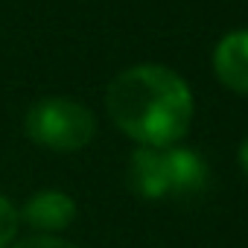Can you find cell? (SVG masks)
<instances>
[{"label": "cell", "mask_w": 248, "mask_h": 248, "mask_svg": "<svg viewBox=\"0 0 248 248\" xmlns=\"http://www.w3.org/2000/svg\"><path fill=\"white\" fill-rule=\"evenodd\" d=\"M105 102L117 126L152 149L181 140L193 120V93L187 82L161 64H138L114 76Z\"/></svg>", "instance_id": "cell-1"}, {"label": "cell", "mask_w": 248, "mask_h": 248, "mask_svg": "<svg viewBox=\"0 0 248 248\" xmlns=\"http://www.w3.org/2000/svg\"><path fill=\"white\" fill-rule=\"evenodd\" d=\"M129 184L143 199H193L207 187V167L193 149L140 146L132 155Z\"/></svg>", "instance_id": "cell-2"}, {"label": "cell", "mask_w": 248, "mask_h": 248, "mask_svg": "<svg viewBox=\"0 0 248 248\" xmlns=\"http://www.w3.org/2000/svg\"><path fill=\"white\" fill-rule=\"evenodd\" d=\"M24 129L30 140H35L44 149L76 152L91 143L96 123H93V114L82 102L64 99V96H47V99H38L27 111Z\"/></svg>", "instance_id": "cell-3"}, {"label": "cell", "mask_w": 248, "mask_h": 248, "mask_svg": "<svg viewBox=\"0 0 248 248\" xmlns=\"http://www.w3.org/2000/svg\"><path fill=\"white\" fill-rule=\"evenodd\" d=\"M213 70L228 91L248 93V30L228 32L216 44Z\"/></svg>", "instance_id": "cell-4"}, {"label": "cell", "mask_w": 248, "mask_h": 248, "mask_svg": "<svg viewBox=\"0 0 248 248\" xmlns=\"http://www.w3.org/2000/svg\"><path fill=\"white\" fill-rule=\"evenodd\" d=\"M73 216H76V204L62 190H41L24 207V219L38 231H62L73 222Z\"/></svg>", "instance_id": "cell-5"}, {"label": "cell", "mask_w": 248, "mask_h": 248, "mask_svg": "<svg viewBox=\"0 0 248 248\" xmlns=\"http://www.w3.org/2000/svg\"><path fill=\"white\" fill-rule=\"evenodd\" d=\"M15 233H18V210L12 207L9 199L0 196V248H6Z\"/></svg>", "instance_id": "cell-6"}, {"label": "cell", "mask_w": 248, "mask_h": 248, "mask_svg": "<svg viewBox=\"0 0 248 248\" xmlns=\"http://www.w3.org/2000/svg\"><path fill=\"white\" fill-rule=\"evenodd\" d=\"M15 248H76L73 242H64L59 236H30L24 242H18Z\"/></svg>", "instance_id": "cell-7"}, {"label": "cell", "mask_w": 248, "mask_h": 248, "mask_svg": "<svg viewBox=\"0 0 248 248\" xmlns=\"http://www.w3.org/2000/svg\"><path fill=\"white\" fill-rule=\"evenodd\" d=\"M239 164H242V170H245V175H248V138H245V143H242V149H239Z\"/></svg>", "instance_id": "cell-8"}]
</instances>
